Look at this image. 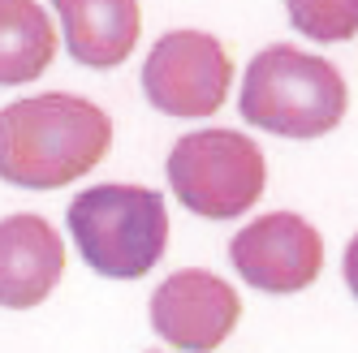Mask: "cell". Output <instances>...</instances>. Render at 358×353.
Instances as JSON below:
<instances>
[{"instance_id": "cell-8", "label": "cell", "mask_w": 358, "mask_h": 353, "mask_svg": "<svg viewBox=\"0 0 358 353\" xmlns=\"http://www.w3.org/2000/svg\"><path fill=\"white\" fill-rule=\"evenodd\" d=\"M65 271V241L43 216L0 220V306L31 310L48 301Z\"/></svg>"}, {"instance_id": "cell-11", "label": "cell", "mask_w": 358, "mask_h": 353, "mask_svg": "<svg viewBox=\"0 0 358 353\" xmlns=\"http://www.w3.org/2000/svg\"><path fill=\"white\" fill-rule=\"evenodd\" d=\"M294 31L315 43H345L358 35V0H285Z\"/></svg>"}, {"instance_id": "cell-12", "label": "cell", "mask_w": 358, "mask_h": 353, "mask_svg": "<svg viewBox=\"0 0 358 353\" xmlns=\"http://www.w3.org/2000/svg\"><path fill=\"white\" fill-rule=\"evenodd\" d=\"M341 276H345L350 293L358 297V233H354V237H350V246H345V259H341Z\"/></svg>"}, {"instance_id": "cell-4", "label": "cell", "mask_w": 358, "mask_h": 353, "mask_svg": "<svg viewBox=\"0 0 358 353\" xmlns=\"http://www.w3.org/2000/svg\"><path fill=\"white\" fill-rule=\"evenodd\" d=\"M169 186L177 203L203 220H238L259 203L268 164L259 142L238 130H194L169 151Z\"/></svg>"}, {"instance_id": "cell-6", "label": "cell", "mask_w": 358, "mask_h": 353, "mask_svg": "<svg viewBox=\"0 0 358 353\" xmlns=\"http://www.w3.org/2000/svg\"><path fill=\"white\" fill-rule=\"evenodd\" d=\"M238 276L259 293H302L324 267V237L294 211H268L229 241Z\"/></svg>"}, {"instance_id": "cell-1", "label": "cell", "mask_w": 358, "mask_h": 353, "mask_svg": "<svg viewBox=\"0 0 358 353\" xmlns=\"http://www.w3.org/2000/svg\"><path fill=\"white\" fill-rule=\"evenodd\" d=\"M108 112L83 95L48 91L0 108V181L17 190H61L104 164Z\"/></svg>"}, {"instance_id": "cell-3", "label": "cell", "mask_w": 358, "mask_h": 353, "mask_svg": "<svg viewBox=\"0 0 358 353\" xmlns=\"http://www.w3.org/2000/svg\"><path fill=\"white\" fill-rule=\"evenodd\" d=\"M69 237L91 271L108 280H138L164 259L169 211L147 186H95L69 203Z\"/></svg>"}, {"instance_id": "cell-10", "label": "cell", "mask_w": 358, "mask_h": 353, "mask_svg": "<svg viewBox=\"0 0 358 353\" xmlns=\"http://www.w3.org/2000/svg\"><path fill=\"white\" fill-rule=\"evenodd\" d=\"M57 27L35 0H0V87H27L52 65Z\"/></svg>"}, {"instance_id": "cell-7", "label": "cell", "mask_w": 358, "mask_h": 353, "mask_svg": "<svg viewBox=\"0 0 358 353\" xmlns=\"http://www.w3.org/2000/svg\"><path fill=\"white\" fill-rule=\"evenodd\" d=\"M242 319L238 289L212 271H173L169 280L151 293V327L186 353H212Z\"/></svg>"}, {"instance_id": "cell-9", "label": "cell", "mask_w": 358, "mask_h": 353, "mask_svg": "<svg viewBox=\"0 0 358 353\" xmlns=\"http://www.w3.org/2000/svg\"><path fill=\"white\" fill-rule=\"evenodd\" d=\"M69 57L87 69H117L143 35L138 0H52Z\"/></svg>"}, {"instance_id": "cell-5", "label": "cell", "mask_w": 358, "mask_h": 353, "mask_svg": "<svg viewBox=\"0 0 358 353\" xmlns=\"http://www.w3.org/2000/svg\"><path fill=\"white\" fill-rule=\"evenodd\" d=\"M234 87V61L208 31H169L143 65V91L151 108L177 121H203L220 112Z\"/></svg>"}, {"instance_id": "cell-2", "label": "cell", "mask_w": 358, "mask_h": 353, "mask_svg": "<svg viewBox=\"0 0 358 353\" xmlns=\"http://www.w3.org/2000/svg\"><path fill=\"white\" fill-rule=\"evenodd\" d=\"M238 108L255 130L280 138H324L345 121L350 91L332 61L272 43L246 65Z\"/></svg>"}]
</instances>
